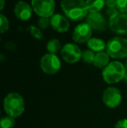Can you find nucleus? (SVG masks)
<instances>
[{"mask_svg":"<svg viewBox=\"0 0 127 128\" xmlns=\"http://www.w3.org/2000/svg\"><path fill=\"white\" fill-rule=\"evenodd\" d=\"M61 8L67 18L73 21L82 20L89 14L84 0H61Z\"/></svg>","mask_w":127,"mask_h":128,"instance_id":"nucleus-1","label":"nucleus"},{"mask_svg":"<svg viewBox=\"0 0 127 128\" xmlns=\"http://www.w3.org/2000/svg\"><path fill=\"white\" fill-rule=\"evenodd\" d=\"M3 109L8 116L14 118L21 116L25 109L24 98L17 92H10L3 100Z\"/></svg>","mask_w":127,"mask_h":128,"instance_id":"nucleus-2","label":"nucleus"},{"mask_svg":"<svg viewBox=\"0 0 127 128\" xmlns=\"http://www.w3.org/2000/svg\"><path fill=\"white\" fill-rule=\"evenodd\" d=\"M127 70L125 64L119 61H112L102 72V77L107 84H113L125 78Z\"/></svg>","mask_w":127,"mask_h":128,"instance_id":"nucleus-3","label":"nucleus"},{"mask_svg":"<svg viewBox=\"0 0 127 128\" xmlns=\"http://www.w3.org/2000/svg\"><path fill=\"white\" fill-rule=\"evenodd\" d=\"M106 52L112 58L122 59L127 57V39L114 37L106 44Z\"/></svg>","mask_w":127,"mask_h":128,"instance_id":"nucleus-4","label":"nucleus"},{"mask_svg":"<svg viewBox=\"0 0 127 128\" xmlns=\"http://www.w3.org/2000/svg\"><path fill=\"white\" fill-rule=\"evenodd\" d=\"M40 67L46 74H56L61 68V61L56 54H44L40 59Z\"/></svg>","mask_w":127,"mask_h":128,"instance_id":"nucleus-5","label":"nucleus"},{"mask_svg":"<svg viewBox=\"0 0 127 128\" xmlns=\"http://www.w3.org/2000/svg\"><path fill=\"white\" fill-rule=\"evenodd\" d=\"M33 10L40 18H50L54 15V0H31Z\"/></svg>","mask_w":127,"mask_h":128,"instance_id":"nucleus-6","label":"nucleus"},{"mask_svg":"<svg viewBox=\"0 0 127 128\" xmlns=\"http://www.w3.org/2000/svg\"><path fill=\"white\" fill-rule=\"evenodd\" d=\"M103 102L107 107L116 108L121 104L122 94L119 88L114 86H109L104 91L102 95Z\"/></svg>","mask_w":127,"mask_h":128,"instance_id":"nucleus-7","label":"nucleus"},{"mask_svg":"<svg viewBox=\"0 0 127 128\" xmlns=\"http://www.w3.org/2000/svg\"><path fill=\"white\" fill-rule=\"evenodd\" d=\"M109 27L114 33L127 35V13L119 12L110 18Z\"/></svg>","mask_w":127,"mask_h":128,"instance_id":"nucleus-8","label":"nucleus"},{"mask_svg":"<svg viewBox=\"0 0 127 128\" xmlns=\"http://www.w3.org/2000/svg\"><path fill=\"white\" fill-rule=\"evenodd\" d=\"M60 54L62 58L69 64H74L78 62L82 57V52L80 48L77 44H71V43L64 44L62 47Z\"/></svg>","mask_w":127,"mask_h":128,"instance_id":"nucleus-9","label":"nucleus"},{"mask_svg":"<svg viewBox=\"0 0 127 128\" xmlns=\"http://www.w3.org/2000/svg\"><path fill=\"white\" fill-rule=\"evenodd\" d=\"M92 29L87 23H82L74 28L72 33V38L74 42L78 44H84L88 42L92 38Z\"/></svg>","mask_w":127,"mask_h":128,"instance_id":"nucleus-10","label":"nucleus"},{"mask_svg":"<svg viewBox=\"0 0 127 128\" xmlns=\"http://www.w3.org/2000/svg\"><path fill=\"white\" fill-rule=\"evenodd\" d=\"M86 23L92 29L98 32H103L107 29L106 20L100 12H89L86 17Z\"/></svg>","mask_w":127,"mask_h":128,"instance_id":"nucleus-11","label":"nucleus"},{"mask_svg":"<svg viewBox=\"0 0 127 128\" xmlns=\"http://www.w3.org/2000/svg\"><path fill=\"white\" fill-rule=\"evenodd\" d=\"M32 10L31 5L24 1H19L14 7V13L16 17L21 21H27L31 18Z\"/></svg>","mask_w":127,"mask_h":128,"instance_id":"nucleus-12","label":"nucleus"},{"mask_svg":"<svg viewBox=\"0 0 127 128\" xmlns=\"http://www.w3.org/2000/svg\"><path fill=\"white\" fill-rule=\"evenodd\" d=\"M51 26L58 32H66L70 28V22L67 18L61 14H54L51 18Z\"/></svg>","mask_w":127,"mask_h":128,"instance_id":"nucleus-13","label":"nucleus"},{"mask_svg":"<svg viewBox=\"0 0 127 128\" xmlns=\"http://www.w3.org/2000/svg\"><path fill=\"white\" fill-rule=\"evenodd\" d=\"M110 56L106 52H97L95 56V59H94L93 64L97 68H105L109 64H110Z\"/></svg>","mask_w":127,"mask_h":128,"instance_id":"nucleus-14","label":"nucleus"},{"mask_svg":"<svg viewBox=\"0 0 127 128\" xmlns=\"http://www.w3.org/2000/svg\"><path fill=\"white\" fill-rule=\"evenodd\" d=\"M87 46H88L89 50L97 52H103L105 49H106V44L105 43V41L101 38H91L87 42Z\"/></svg>","mask_w":127,"mask_h":128,"instance_id":"nucleus-15","label":"nucleus"},{"mask_svg":"<svg viewBox=\"0 0 127 128\" xmlns=\"http://www.w3.org/2000/svg\"><path fill=\"white\" fill-rule=\"evenodd\" d=\"M85 4L89 12H100L105 4V0H86Z\"/></svg>","mask_w":127,"mask_h":128,"instance_id":"nucleus-16","label":"nucleus"},{"mask_svg":"<svg viewBox=\"0 0 127 128\" xmlns=\"http://www.w3.org/2000/svg\"><path fill=\"white\" fill-rule=\"evenodd\" d=\"M46 49L49 52V53L51 54H56L57 52L61 49V44H60L59 40L57 38H52L47 43V46Z\"/></svg>","mask_w":127,"mask_h":128,"instance_id":"nucleus-17","label":"nucleus"},{"mask_svg":"<svg viewBox=\"0 0 127 128\" xmlns=\"http://www.w3.org/2000/svg\"><path fill=\"white\" fill-rule=\"evenodd\" d=\"M95 56L96 54L94 53L93 51H92V50H85V51L82 52L81 59L85 64H93L94 59H95Z\"/></svg>","mask_w":127,"mask_h":128,"instance_id":"nucleus-18","label":"nucleus"},{"mask_svg":"<svg viewBox=\"0 0 127 128\" xmlns=\"http://www.w3.org/2000/svg\"><path fill=\"white\" fill-rule=\"evenodd\" d=\"M15 125V118L10 116L3 117L0 120V128H13Z\"/></svg>","mask_w":127,"mask_h":128,"instance_id":"nucleus-19","label":"nucleus"},{"mask_svg":"<svg viewBox=\"0 0 127 128\" xmlns=\"http://www.w3.org/2000/svg\"><path fill=\"white\" fill-rule=\"evenodd\" d=\"M29 30H30V33L31 34V36L33 38L38 39V40L43 38V33H42V32H41L40 28H38V27H37V26H31L29 27Z\"/></svg>","mask_w":127,"mask_h":128,"instance_id":"nucleus-20","label":"nucleus"},{"mask_svg":"<svg viewBox=\"0 0 127 128\" xmlns=\"http://www.w3.org/2000/svg\"><path fill=\"white\" fill-rule=\"evenodd\" d=\"M0 21H1V26H0L1 33H4L6 30H9L10 23H9L8 18H7L3 14H1V15H0Z\"/></svg>","mask_w":127,"mask_h":128,"instance_id":"nucleus-21","label":"nucleus"},{"mask_svg":"<svg viewBox=\"0 0 127 128\" xmlns=\"http://www.w3.org/2000/svg\"><path fill=\"white\" fill-rule=\"evenodd\" d=\"M37 24L40 29L45 30L51 24V19H49V18H40L37 21Z\"/></svg>","mask_w":127,"mask_h":128,"instance_id":"nucleus-22","label":"nucleus"},{"mask_svg":"<svg viewBox=\"0 0 127 128\" xmlns=\"http://www.w3.org/2000/svg\"><path fill=\"white\" fill-rule=\"evenodd\" d=\"M117 9L119 12L127 13V0H117Z\"/></svg>","mask_w":127,"mask_h":128,"instance_id":"nucleus-23","label":"nucleus"},{"mask_svg":"<svg viewBox=\"0 0 127 128\" xmlns=\"http://www.w3.org/2000/svg\"><path fill=\"white\" fill-rule=\"evenodd\" d=\"M115 128H127V118L119 120L116 123Z\"/></svg>","mask_w":127,"mask_h":128,"instance_id":"nucleus-24","label":"nucleus"},{"mask_svg":"<svg viewBox=\"0 0 127 128\" xmlns=\"http://www.w3.org/2000/svg\"><path fill=\"white\" fill-rule=\"evenodd\" d=\"M105 5L108 9H116L117 0H105Z\"/></svg>","mask_w":127,"mask_h":128,"instance_id":"nucleus-25","label":"nucleus"},{"mask_svg":"<svg viewBox=\"0 0 127 128\" xmlns=\"http://www.w3.org/2000/svg\"><path fill=\"white\" fill-rule=\"evenodd\" d=\"M1 1V4H0V10H3V7H4V0H0Z\"/></svg>","mask_w":127,"mask_h":128,"instance_id":"nucleus-26","label":"nucleus"},{"mask_svg":"<svg viewBox=\"0 0 127 128\" xmlns=\"http://www.w3.org/2000/svg\"><path fill=\"white\" fill-rule=\"evenodd\" d=\"M124 80L126 81V83L127 84V72H126V76H125V78H124Z\"/></svg>","mask_w":127,"mask_h":128,"instance_id":"nucleus-27","label":"nucleus"},{"mask_svg":"<svg viewBox=\"0 0 127 128\" xmlns=\"http://www.w3.org/2000/svg\"><path fill=\"white\" fill-rule=\"evenodd\" d=\"M126 70H127V59H126Z\"/></svg>","mask_w":127,"mask_h":128,"instance_id":"nucleus-28","label":"nucleus"}]
</instances>
